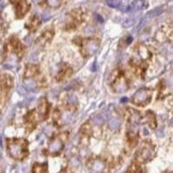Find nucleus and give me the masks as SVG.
I'll return each instance as SVG.
<instances>
[{
	"label": "nucleus",
	"mask_w": 173,
	"mask_h": 173,
	"mask_svg": "<svg viewBox=\"0 0 173 173\" xmlns=\"http://www.w3.org/2000/svg\"><path fill=\"white\" fill-rule=\"evenodd\" d=\"M6 153L17 161L25 160L29 156V141L22 137H11L6 139Z\"/></svg>",
	"instance_id": "nucleus-1"
},
{
	"label": "nucleus",
	"mask_w": 173,
	"mask_h": 173,
	"mask_svg": "<svg viewBox=\"0 0 173 173\" xmlns=\"http://www.w3.org/2000/svg\"><path fill=\"white\" fill-rule=\"evenodd\" d=\"M23 81L25 84H31V86L37 89H44L47 86V80L42 73L41 66L34 63H28L25 65L23 73Z\"/></svg>",
	"instance_id": "nucleus-2"
},
{
	"label": "nucleus",
	"mask_w": 173,
	"mask_h": 173,
	"mask_svg": "<svg viewBox=\"0 0 173 173\" xmlns=\"http://www.w3.org/2000/svg\"><path fill=\"white\" fill-rule=\"evenodd\" d=\"M73 44L77 46L79 53L84 59H88L95 55L101 46V40L96 37H76L73 39Z\"/></svg>",
	"instance_id": "nucleus-3"
},
{
	"label": "nucleus",
	"mask_w": 173,
	"mask_h": 173,
	"mask_svg": "<svg viewBox=\"0 0 173 173\" xmlns=\"http://www.w3.org/2000/svg\"><path fill=\"white\" fill-rule=\"evenodd\" d=\"M109 86L113 93L127 92L130 88V80L126 71L122 68H117L112 71L109 77Z\"/></svg>",
	"instance_id": "nucleus-4"
},
{
	"label": "nucleus",
	"mask_w": 173,
	"mask_h": 173,
	"mask_svg": "<svg viewBox=\"0 0 173 173\" xmlns=\"http://www.w3.org/2000/svg\"><path fill=\"white\" fill-rule=\"evenodd\" d=\"M11 53L15 55L18 60H22L27 53V46L16 34H12L11 37L4 42L2 46V61L8 58V55Z\"/></svg>",
	"instance_id": "nucleus-5"
},
{
	"label": "nucleus",
	"mask_w": 173,
	"mask_h": 173,
	"mask_svg": "<svg viewBox=\"0 0 173 173\" xmlns=\"http://www.w3.org/2000/svg\"><path fill=\"white\" fill-rule=\"evenodd\" d=\"M86 18V12H84V8L77 6L74 9L70 10L64 17V25L63 29L66 32H72V31H76L80 27L84 22Z\"/></svg>",
	"instance_id": "nucleus-6"
},
{
	"label": "nucleus",
	"mask_w": 173,
	"mask_h": 173,
	"mask_svg": "<svg viewBox=\"0 0 173 173\" xmlns=\"http://www.w3.org/2000/svg\"><path fill=\"white\" fill-rule=\"evenodd\" d=\"M68 138H70V132L68 130L53 135L47 143V155L51 157H57L59 155H61L66 145V142L68 141Z\"/></svg>",
	"instance_id": "nucleus-7"
},
{
	"label": "nucleus",
	"mask_w": 173,
	"mask_h": 173,
	"mask_svg": "<svg viewBox=\"0 0 173 173\" xmlns=\"http://www.w3.org/2000/svg\"><path fill=\"white\" fill-rule=\"evenodd\" d=\"M156 156V148L151 140H144L140 143L134 155V160L141 165H145L154 159Z\"/></svg>",
	"instance_id": "nucleus-8"
},
{
	"label": "nucleus",
	"mask_w": 173,
	"mask_h": 173,
	"mask_svg": "<svg viewBox=\"0 0 173 173\" xmlns=\"http://www.w3.org/2000/svg\"><path fill=\"white\" fill-rule=\"evenodd\" d=\"M152 97H153V90L148 86H142L132 95L130 103L135 107L144 108L152 102Z\"/></svg>",
	"instance_id": "nucleus-9"
},
{
	"label": "nucleus",
	"mask_w": 173,
	"mask_h": 173,
	"mask_svg": "<svg viewBox=\"0 0 173 173\" xmlns=\"http://www.w3.org/2000/svg\"><path fill=\"white\" fill-rule=\"evenodd\" d=\"M15 84V78L10 72H4L1 74V107L4 106L8 98L10 97L12 90Z\"/></svg>",
	"instance_id": "nucleus-10"
},
{
	"label": "nucleus",
	"mask_w": 173,
	"mask_h": 173,
	"mask_svg": "<svg viewBox=\"0 0 173 173\" xmlns=\"http://www.w3.org/2000/svg\"><path fill=\"white\" fill-rule=\"evenodd\" d=\"M86 166H88V168L92 172L105 173L108 171L109 167L112 166V161H110L107 158L96 156V157L90 158L89 160H88V162H86Z\"/></svg>",
	"instance_id": "nucleus-11"
},
{
	"label": "nucleus",
	"mask_w": 173,
	"mask_h": 173,
	"mask_svg": "<svg viewBox=\"0 0 173 173\" xmlns=\"http://www.w3.org/2000/svg\"><path fill=\"white\" fill-rule=\"evenodd\" d=\"M55 34H56V29H55V26L53 25H49L47 26L46 28H44L42 30V32L40 33V35L37 37L35 40V44H37L39 47H42V48H45L48 45L51 44L53 37H55Z\"/></svg>",
	"instance_id": "nucleus-12"
},
{
	"label": "nucleus",
	"mask_w": 173,
	"mask_h": 173,
	"mask_svg": "<svg viewBox=\"0 0 173 173\" xmlns=\"http://www.w3.org/2000/svg\"><path fill=\"white\" fill-rule=\"evenodd\" d=\"M23 120H24V125H25V130L27 134H30L32 133L35 128L37 127L39 123H40V117L37 115V109H31V110H28V111L26 112L24 117H23Z\"/></svg>",
	"instance_id": "nucleus-13"
},
{
	"label": "nucleus",
	"mask_w": 173,
	"mask_h": 173,
	"mask_svg": "<svg viewBox=\"0 0 173 173\" xmlns=\"http://www.w3.org/2000/svg\"><path fill=\"white\" fill-rule=\"evenodd\" d=\"M10 3L13 6L14 10V16L16 19H23L31 10L32 3L27 0H15V1H10Z\"/></svg>",
	"instance_id": "nucleus-14"
},
{
	"label": "nucleus",
	"mask_w": 173,
	"mask_h": 173,
	"mask_svg": "<svg viewBox=\"0 0 173 173\" xmlns=\"http://www.w3.org/2000/svg\"><path fill=\"white\" fill-rule=\"evenodd\" d=\"M37 112V115L40 117L41 122H44V121L48 120V117L51 115V104L48 102L46 96H42L39 102H37V105L35 107Z\"/></svg>",
	"instance_id": "nucleus-15"
},
{
	"label": "nucleus",
	"mask_w": 173,
	"mask_h": 173,
	"mask_svg": "<svg viewBox=\"0 0 173 173\" xmlns=\"http://www.w3.org/2000/svg\"><path fill=\"white\" fill-rule=\"evenodd\" d=\"M74 74V68L68 63H62L59 66V70L56 75V81L58 84H62L64 81H68L70 78H72Z\"/></svg>",
	"instance_id": "nucleus-16"
},
{
	"label": "nucleus",
	"mask_w": 173,
	"mask_h": 173,
	"mask_svg": "<svg viewBox=\"0 0 173 173\" xmlns=\"http://www.w3.org/2000/svg\"><path fill=\"white\" fill-rule=\"evenodd\" d=\"M42 25V18L39 14H32L25 23V28L29 33H35Z\"/></svg>",
	"instance_id": "nucleus-17"
},
{
	"label": "nucleus",
	"mask_w": 173,
	"mask_h": 173,
	"mask_svg": "<svg viewBox=\"0 0 173 173\" xmlns=\"http://www.w3.org/2000/svg\"><path fill=\"white\" fill-rule=\"evenodd\" d=\"M142 122L146 124L151 129H156L157 128V119L156 115L152 110H148L144 113V117H142Z\"/></svg>",
	"instance_id": "nucleus-18"
},
{
	"label": "nucleus",
	"mask_w": 173,
	"mask_h": 173,
	"mask_svg": "<svg viewBox=\"0 0 173 173\" xmlns=\"http://www.w3.org/2000/svg\"><path fill=\"white\" fill-rule=\"evenodd\" d=\"M66 4V1H57V0H48V1H40L39 6L41 8H45V9H50V10H57L60 9L62 6Z\"/></svg>",
	"instance_id": "nucleus-19"
},
{
	"label": "nucleus",
	"mask_w": 173,
	"mask_h": 173,
	"mask_svg": "<svg viewBox=\"0 0 173 173\" xmlns=\"http://www.w3.org/2000/svg\"><path fill=\"white\" fill-rule=\"evenodd\" d=\"M51 123L55 127H61L62 126V113L61 109L59 107H55L51 111Z\"/></svg>",
	"instance_id": "nucleus-20"
},
{
	"label": "nucleus",
	"mask_w": 173,
	"mask_h": 173,
	"mask_svg": "<svg viewBox=\"0 0 173 173\" xmlns=\"http://www.w3.org/2000/svg\"><path fill=\"white\" fill-rule=\"evenodd\" d=\"M31 173H49L48 162H34L31 168Z\"/></svg>",
	"instance_id": "nucleus-21"
},
{
	"label": "nucleus",
	"mask_w": 173,
	"mask_h": 173,
	"mask_svg": "<svg viewBox=\"0 0 173 173\" xmlns=\"http://www.w3.org/2000/svg\"><path fill=\"white\" fill-rule=\"evenodd\" d=\"M126 171L128 173H146V169L144 168V165H141L135 160L128 166Z\"/></svg>",
	"instance_id": "nucleus-22"
},
{
	"label": "nucleus",
	"mask_w": 173,
	"mask_h": 173,
	"mask_svg": "<svg viewBox=\"0 0 173 173\" xmlns=\"http://www.w3.org/2000/svg\"><path fill=\"white\" fill-rule=\"evenodd\" d=\"M92 133H93L92 127H91L89 122H86V123L80 127V129H79V134H80L84 138H90V137L92 136Z\"/></svg>",
	"instance_id": "nucleus-23"
},
{
	"label": "nucleus",
	"mask_w": 173,
	"mask_h": 173,
	"mask_svg": "<svg viewBox=\"0 0 173 173\" xmlns=\"http://www.w3.org/2000/svg\"><path fill=\"white\" fill-rule=\"evenodd\" d=\"M74 172H75L74 168L72 167L70 164H68L65 167H63L61 170L59 171V173H74Z\"/></svg>",
	"instance_id": "nucleus-24"
},
{
	"label": "nucleus",
	"mask_w": 173,
	"mask_h": 173,
	"mask_svg": "<svg viewBox=\"0 0 173 173\" xmlns=\"http://www.w3.org/2000/svg\"><path fill=\"white\" fill-rule=\"evenodd\" d=\"M162 173H173V171H165V172Z\"/></svg>",
	"instance_id": "nucleus-25"
},
{
	"label": "nucleus",
	"mask_w": 173,
	"mask_h": 173,
	"mask_svg": "<svg viewBox=\"0 0 173 173\" xmlns=\"http://www.w3.org/2000/svg\"><path fill=\"white\" fill-rule=\"evenodd\" d=\"M124 173H128V172H127V171H125V172H124Z\"/></svg>",
	"instance_id": "nucleus-26"
}]
</instances>
